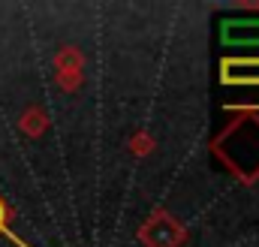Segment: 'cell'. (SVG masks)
I'll return each instance as SVG.
<instances>
[{"label":"cell","mask_w":259,"mask_h":247,"mask_svg":"<svg viewBox=\"0 0 259 247\" xmlns=\"http://www.w3.org/2000/svg\"><path fill=\"white\" fill-rule=\"evenodd\" d=\"M0 232H9L6 229V205L3 202H0Z\"/></svg>","instance_id":"2"},{"label":"cell","mask_w":259,"mask_h":247,"mask_svg":"<svg viewBox=\"0 0 259 247\" xmlns=\"http://www.w3.org/2000/svg\"><path fill=\"white\" fill-rule=\"evenodd\" d=\"M223 81L259 85V58H253V61H223Z\"/></svg>","instance_id":"1"}]
</instances>
